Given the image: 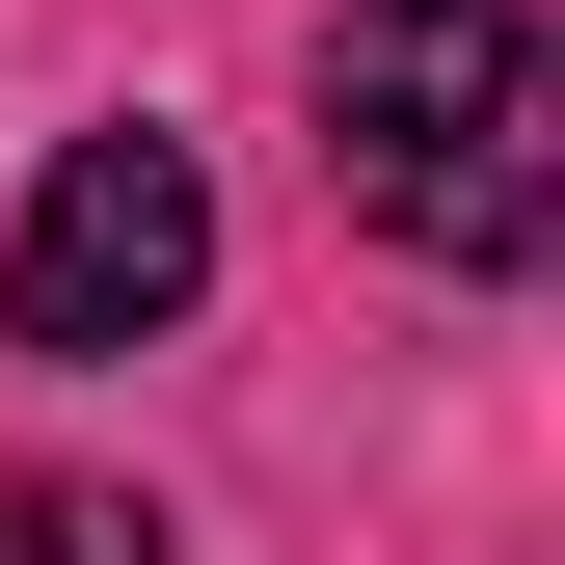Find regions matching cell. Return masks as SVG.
Listing matches in <instances>:
<instances>
[{
    "mask_svg": "<svg viewBox=\"0 0 565 565\" xmlns=\"http://www.w3.org/2000/svg\"><path fill=\"white\" fill-rule=\"evenodd\" d=\"M216 297V162L189 135H54L28 243H0V350H162Z\"/></svg>",
    "mask_w": 565,
    "mask_h": 565,
    "instance_id": "7a4b0ae2",
    "label": "cell"
},
{
    "mask_svg": "<svg viewBox=\"0 0 565 565\" xmlns=\"http://www.w3.org/2000/svg\"><path fill=\"white\" fill-rule=\"evenodd\" d=\"M323 162H350V216H377V243L539 269V216H565V54L512 28V0H350Z\"/></svg>",
    "mask_w": 565,
    "mask_h": 565,
    "instance_id": "6da1fadb",
    "label": "cell"
},
{
    "mask_svg": "<svg viewBox=\"0 0 565 565\" xmlns=\"http://www.w3.org/2000/svg\"><path fill=\"white\" fill-rule=\"evenodd\" d=\"M0 565H162V539H135L108 484H54V458H0Z\"/></svg>",
    "mask_w": 565,
    "mask_h": 565,
    "instance_id": "3957f363",
    "label": "cell"
}]
</instances>
